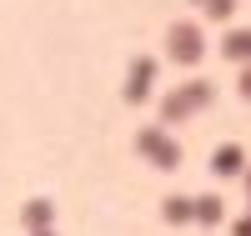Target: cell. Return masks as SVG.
<instances>
[{"mask_svg": "<svg viewBox=\"0 0 251 236\" xmlns=\"http://www.w3.org/2000/svg\"><path fill=\"white\" fill-rule=\"evenodd\" d=\"M176 51H181V55H196V35H191V30H176Z\"/></svg>", "mask_w": 251, "mask_h": 236, "instance_id": "1", "label": "cell"}]
</instances>
